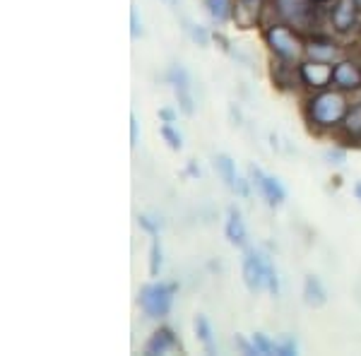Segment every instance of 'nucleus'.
<instances>
[{
  "instance_id": "nucleus-1",
  "label": "nucleus",
  "mask_w": 361,
  "mask_h": 356,
  "mask_svg": "<svg viewBox=\"0 0 361 356\" xmlns=\"http://www.w3.org/2000/svg\"><path fill=\"white\" fill-rule=\"evenodd\" d=\"M241 274H243V282H246L248 291H253V294L255 291H263V289H267L275 296L279 294L277 270L263 250L246 248V253H243V262H241Z\"/></svg>"
},
{
  "instance_id": "nucleus-2",
  "label": "nucleus",
  "mask_w": 361,
  "mask_h": 356,
  "mask_svg": "<svg viewBox=\"0 0 361 356\" xmlns=\"http://www.w3.org/2000/svg\"><path fill=\"white\" fill-rule=\"evenodd\" d=\"M347 102L340 92L323 90L316 97L308 99V118L318 128H335L345 121Z\"/></svg>"
},
{
  "instance_id": "nucleus-3",
  "label": "nucleus",
  "mask_w": 361,
  "mask_h": 356,
  "mask_svg": "<svg viewBox=\"0 0 361 356\" xmlns=\"http://www.w3.org/2000/svg\"><path fill=\"white\" fill-rule=\"evenodd\" d=\"M176 284H164V282H149L137 291V303L142 308V313L152 320H161L171 313L173 296H176Z\"/></svg>"
},
{
  "instance_id": "nucleus-4",
  "label": "nucleus",
  "mask_w": 361,
  "mask_h": 356,
  "mask_svg": "<svg viewBox=\"0 0 361 356\" xmlns=\"http://www.w3.org/2000/svg\"><path fill=\"white\" fill-rule=\"evenodd\" d=\"M265 44L270 46V51L279 61H299L301 54L306 51V46L301 44V39L296 37V32L289 29V25H272L265 32Z\"/></svg>"
},
{
  "instance_id": "nucleus-5",
  "label": "nucleus",
  "mask_w": 361,
  "mask_h": 356,
  "mask_svg": "<svg viewBox=\"0 0 361 356\" xmlns=\"http://www.w3.org/2000/svg\"><path fill=\"white\" fill-rule=\"evenodd\" d=\"M313 3L316 0H272L275 13L284 25L296 29H308L313 22Z\"/></svg>"
},
{
  "instance_id": "nucleus-6",
  "label": "nucleus",
  "mask_w": 361,
  "mask_h": 356,
  "mask_svg": "<svg viewBox=\"0 0 361 356\" xmlns=\"http://www.w3.org/2000/svg\"><path fill=\"white\" fill-rule=\"evenodd\" d=\"M166 82L171 85L173 94L178 99V109L183 111L185 116H193L195 113V102H193V94H190V75L188 70L183 66H171L166 70Z\"/></svg>"
},
{
  "instance_id": "nucleus-7",
  "label": "nucleus",
  "mask_w": 361,
  "mask_h": 356,
  "mask_svg": "<svg viewBox=\"0 0 361 356\" xmlns=\"http://www.w3.org/2000/svg\"><path fill=\"white\" fill-rule=\"evenodd\" d=\"M250 183L258 188V192L263 195V200L267 202L270 207H277L284 202V197H287V190H284V185L279 183L275 176H270V173H265L263 168L258 166H250Z\"/></svg>"
},
{
  "instance_id": "nucleus-8",
  "label": "nucleus",
  "mask_w": 361,
  "mask_h": 356,
  "mask_svg": "<svg viewBox=\"0 0 361 356\" xmlns=\"http://www.w3.org/2000/svg\"><path fill=\"white\" fill-rule=\"evenodd\" d=\"M361 3L359 0H335V5L330 8V22H333L335 32L347 34L352 32L354 25L359 22Z\"/></svg>"
},
{
  "instance_id": "nucleus-9",
  "label": "nucleus",
  "mask_w": 361,
  "mask_h": 356,
  "mask_svg": "<svg viewBox=\"0 0 361 356\" xmlns=\"http://www.w3.org/2000/svg\"><path fill=\"white\" fill-rule=\"evenodd\" d=\"M299 78L301 82L311 90H325L330 82H333V66L330 63H323V61H308V63H301L299 68Z\"/></svg>"
},
{
  "instance_id": "nucleus-10",
  "label": "nucleus",
  "mask_w": 361,
  "mask_h": 356,
  "mask_svg": "<svg viewBox=\"0 0 361 356\" xmlns=\"http://www.w3.org/2000/svg\"><path fill=\"white\" fill-rule=\"evenodd\" d=\"M333 85L342 92L361 90V66L354 61H340L333 68Z\"/></svg>"
},
{
  "instance_id": "nucleus-11",
  "label": "nucleus",
  "mask_w": 361,
  "mask_h": 356,
  "mask_svg": "<svg viewBox=\"0 0 361 356\" xmlns=\"http://www.w3.org/2000/svg\"><path fill=\"white\" fill-rule=\"evenodd\" d=\"M171 352H180V342H178V337L173 335V330H169V328H159L147 340V344H145V354L147 356L171 354Z\"/></svg>"
},
{
  "instance_id": "nucleus-12",
  "label": "nucleus",
  "mask_w": 361,
  "mask_h": 356,
  "mask_svg": "<svg viewBox=\"0 0 361 356\" xmlns=\"http://www.w3.org/2000/svg\"><path fill=\"white\" fill-rule=\"evenodd\" d=\"M224 233H226V238H229L231 246H238V248L246 246V238H248L246 224H243V217H241V212H238L236 207H229V212H226Z\"/></svg>"
},
{
  "instance_id": "nucleus-13",
  "label": "nucleus",
  "mask_w": 361,
  "mask_h": 356,
  "mask_svg": "<svg viewBox=\"0 0 361 356\" xmlns=\"http://www.w3.org/2000/svg\"><path fill=\"white\" fill-rule=\"evenodd\" d=\"M260 5L263 0H236V8H234V20L238 27L248 29L258 22V15H260Z\"/></svg>"
},
{
  "instance_id": "nucleus-14",
  "label": "nucleus",
  "mask_w": 361,
  "mask_h": 356,
  "mask_svg": "<svg viewBox=\"0 0 361 356\" xmlns=\"http://www.w3.org/2000/svg\"><path fill=\"white\" fill-rule=\"evenodd\" d=\"M306 54L311 56L313 61L333 63L335 58L340 56V51H337L335 42H330V39H313V42L306 46Z\"/></svg>"
},
{
  "instance_id": "nucleus-15",
  "label": "nucleus",
  "mask_w": 361,
  "mask_h": 356,
  "mask_svg": "<svg viewBox=\"0 0 361 356\" xmlns=\"http://www.w3.org/2000/svg\"><path fill=\"white\" fill-rule=\"evenodd\" d=\"M202 8L217 25H226L234 17V3L231 0H202Z\"/></svg>"
},
{
  "instance_id": "nucleus-16",
  "label": "nucleus",
  "mask_w": 361,
  "mask_h": 356,
  "mask_svg": "<svg viewBox=\"0 0 361 356\" xmlns=\"http://www.w3.org/2000/svg\"><path fill=\"white\" fill-rule=\"evenodd\" d=\"M304 301H306V306H311V308H318L328 301V291H325L323 282H320L318 277H313V274H308L304 282Z\"/></svg>"
},
{
  "instance_id": "nucleus-17",
  "label": "nucleus",
  "mask_w": 361,
  "mask_h": 356,
  "mask_svg": "<svg viewBox=\"0 0 361 356\" xmlns=\"http://www.w3.org/2000/svg\"><path fill=\"white\" fill-rule=\"evenodd\" d=\"M214 168H217L219 178L224 180V185L234 192L236 188V180H238V173H236V161L226 154H217L214 156Z\"/></svg>"
},
{
  "instance_id": "nucleus-18",
  "label": "nucleus",
  "mask_w": 361,
  "mask_h": 356,
  "mask_svg": "<svg viewBox=\"0 0 361 356\" xmlns=\"http://www.w3.org/2000/svg\"><path fill=\"white\" fill-rule=\"evenodd\" d=\"M193 330H195L197 340L202 342V347H205L209 354L217 352V344H214V332H212V325H209L207 315H202V313L195 315V318H193Z\"/></svg>"
},
{
  "instance_id": "nucleus-19",
  "label": "nucleus",
  "mask_w": 361,
  "mask_h": 356,
  "mask_svg": "<svg viewBox=\"0 0 361 356\" xmlns=\"http://www.w3.org/2000/svg\"><path fill=\"white\" fill-rule=\"evenodd\" d=\"M342 130H345L347 137L352 140H361V102L352 104L345 113V121H342Z\"/></svg>"
},
{
  "instance_id": "nucleus-20",
  "label": "nucleus",
  "mask_w": 361,
  "mask_h": 356,
  "mask_svg": "<svg viewBox=\"0 0 361 356\" xmlns=\"http://www.w3.org/2000/svg\"><path fill=\"white\" fill-rule=\"evenodd\" d=\"M250 342H253V347H255V354H260V356L277 352V342H272L270 337L263 335V332H255V335L250 337Z\"/></svg>"
},
{
  "instance_id": "nucleus-21",
  "label": "nucleus",
  "mask_w": 361,
  "mask_h": 356,
  "mask_svg": "<svg viewBox=\"0 0 361 356\" xmlns=\"http://www.w3.org/2000/svg\"><path fill=\"white\" fill-rule=\"evenodd\" d=\"M161 137H164V142L169 145V149H180L183 147V137H180V133L173 128V123H164L161 125Z\"/></svg>"
},
{
  "instance_id": "nucleus-22",
  "label": "nucleus",
  "mask_w": 361,
  "mask_h": 356,
  "mask_svg": "<svg viewBox=\"0 0 361 356\" xmlns=\"http://www.w3.org/2000/svg\"><path fill=\"white\" fill-rule=\"evenodd\" d=\"M185 32H188L190 42L197 44V46H202V49H205V46L209 44V34H207L205 27L193 25V22H185Z\"/></svg>"
},
{
  "instance_id": "nucleus-23",
  "label": "nucleus",
  "mask_w": 361,
  "mask_h": 356,
  "mask_svg": "<svg viewBox=\"0 0 361 356\" xmlns=\"http://www.w3.org/2000/svg\"><path fill=\"white\" fill-rule=\"evenodd\" d=\"M161 265H164V258H161V246H159V241H157V236H154L152 248H149V274H152V277H159Z\"/></svg>"
},
{
  "instance_id": "nucleus-24",
  "label": "nucleus",
  "mask_w": 361,
  "mask_h": 356,
  "mask_svg": "<svg viewBox=\"0 0 361 356\" xmlns=\"http://www.w3.org/2000/svg\"><path fill=\"white\" fill-rule=\"evenodd\" d=\"M137 224L142 226L147 233H152V236H157V231H159V221H152L149 217H145V214H140L137 217Z\"/></svg>"
},
{
  "instance_id": "nucleus-25",
  "label": "nucleus",
  "mask_w": 361,
  "mask_h": 356,
  "mask_svg": "<svg viewBox=\"0 0 361 356\" xmlns=\"http://www.w3.org/2000/svg\"><path fill=\"white\" fill-rule=\"evenodd\" d=\"M130 34H133V39L142 37V22L137 20V10L135 8L130 10Z\"/></svg>"
},
{
  "instance_id": "nucleus-26",
  "label": "nucleus",
  "mask_w": 361,
  "mask_h": 356,
  "mask_svg": "<svg viewBox=\"0 0 361 356\" xmlns=\"http://www.w3.org/2000/svg\"><path fill=\"white\" fill-rule=\"evenodd\" d=\"M325 159H330V164H345L347 154L342 149H330L328 154H325Z\"/></svg>"
},
{
  "instance_id": "nucleus-27",
  "label": "nucleus",
  "mask_w": 361,
  "mask_h": 356,
  "mask_svg": "<svg viewBox=\"0 0 361 356\" xmlns=\"http://www.w3.org/2000/svg\"><path fill=\"white\" fill-rule=\"evenodd\" d=\"M159 118L164 121V123H173V121H176V111H173V109H169V106L159 109Z\"/></svg>"
},
{
  "instance_id": "nucleus-28",
  "label": "nucleus",
  "mask_w": 361,
  "mask_h": 356,
  "mask_svg": "<svg viewBox=\"0 0 361 356\" xmlns=\"http://www.w3.org/2000/svg\"><path fill=\"white\" fill-rule=\"evenodd\" d=\"M137 118L135 116H130V147H137Z\"/></svg>"
},
{
  "instance_id": "nucleus-29",
  "label": "nucleus",
  "mask_w": 361,
  "mask_h": 356,
  "mask_svg": "<svg viewBox=\"0 0 361 356\" xmlns=\"http://www.w3.org/2000/svg\"><path fill=\"white\" fill-rule=\"evenodd\" d=\"M354 197H357V200L361 202V180H357V183H354Z\"/></svg>"
},
{
  "instance_id": "nucleus-30",
  "label": "nucleus",
  "mask_w": 361,
  "mask_h": 356,
  "mask_svg": "<svg viewBox=\"0 0 361 356\" xmlns=\"http://www.w3.org/2000/svg\"><path fill=\"white\" fill-rule=\"evenodd\" d=\"M161 3H166L169 8H176V5H178V0H161Z\"/></svg>"
}]
</instances>
